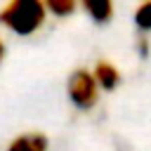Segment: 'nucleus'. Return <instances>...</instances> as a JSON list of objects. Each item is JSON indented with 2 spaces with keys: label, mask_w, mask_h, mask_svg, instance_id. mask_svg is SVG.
I'll use <instances>...</instances> for the list:
<instances>
[{
  "label": "nucleus",
  "mask_w": 151,
  "mask_h": 151,
  "mask_svg": "<svg viewBox=\"0 0 151 151\" xmlns=\"http://www.w3.org/2000/svg\"><path fill=\"white\" fill-rule=\"evenodd\" d=\"M92 76L99 85V90H116L120 85V71L111 64V61H97L92 68Z\"/></svg>",
  "instance_id": "4"
},
{
  "label": "nucleus",
  "mask_w": 151,
  "mask_h": 151,
  "mask_svg": "<svg viewBox=\"0 0 151 151\" xmlns=\"http://www.w3.org/2000/svg\"><path fill=\"white\" fill-rule=\"evenodd\" d=\"M83 9L87 12V17L94 24H109L111 17H113V5L109 0H85Z\"/></svg>",
  "instance_id": "5"
},
{
  "label": "nucleus",
  "mask_w": 151,
  "mask_h": 151,
  "mask_svg": "<svg viewBox=\"0 0 151 151\" xmlns=\"http://www.w3.org/2000/svg\"><path fill=\"white\" fill-rule=\"evenodd\" d=\"M45 5V9H47V14H52V17H68V14H73L76 12V0H47V2H42Z\"/></svg>",
  "instance_id": "6"
},
{
  "label": "nucleus",
  "mask_w": 151,
  "mask_h": 151,
  "mask_svg": "<svg viewBox=\"0 0 151 151\" xmlns=\"http://www.w3.org/2000/svg\"><path fill=\"white\" fill-rule=\"evenodd\" d=\"M50 149V142L45 134L40 132H26V134H19L14 137L5 151H47Z\"/></svg>",
  "instance_id": "3"
},
{
  "label": "nucleus",
  "mask_w": 151,
  "mask_h": 151,
  "mask_svg": "<svg viewBox=\"0 0 151 151\" xmlns=\"http://www.w3.org/2000/svg\"><path fill=\"white\" fill-rule=\"evenodd\" d=\"M137 52H139L142 57H149V38H146V35H139V38H137Z\"/></svg>",
  "instance_id": "8"
},
{
  "label": "nucleus",
  "mask_w": 151,
  "mask_h": 151,
  "mask_svg": "<svg viewBox=\"0 0 151 151\" xmlns=\"http://www.w3.org/2000/svg\"><path fill=\"white\" fill-rule=\"evenodd\" d=\"M47 9L38 0H14L0 9V24L14 35H33L42 28Z\"/></svg>",
  "instance_id": "1"
},
{
  "label": "nucleus",
  "mask_w": 151,
  "mask_h": 151,
  "mask_svg": "<svg viewBox=\"0 0 151 151\" xmlns=\"http://www.w3.org/2000/svg\"><path fill=\"white\" fill-rule=\"evenodd\" d=\"M134 26L142 33L151 31V2H142L134 7Z\"/></svg>",
  "instance_id": "7"
},
{
  "label": "nucleus",
  "mask_w": 151,
  "mask_h": 151,
  "mask_svg": "<svg viewBox=\"0 0 151 151\" xmlns=\"http://www.w3.org/2000/svg\"><path fill=\"white\" fill-rule=\"evenodd\" d=\"M2 59H5V42L0 40V64H2Z\"/></svg>",
  "instance_id": "9"
},
{
  "label": "nucleus",
  "mask_w": 151,
  "mask_h": 151,
  "mask_svg": "<svg viewBox=\"0 0 151 151\" xmlns=\"http://www.w3.org/2000/svg\"><path fill=\"white\" fill-rule=\"evenodd\" d=\"M66 90H68V99L80 111H90L99 101V85H97L92 71H87V68H76L68 76Z\"/></svg>",
  "instance_id": "2"
}]
</instances>
